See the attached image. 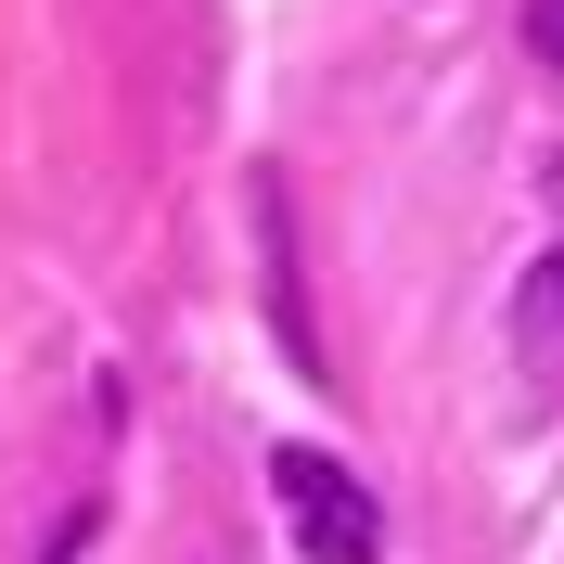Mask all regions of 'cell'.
Here are the masks:
<instances>
[{
    "instance_id": "cell-3",
    "label": "cell",
    "mask_w": 564,
    "mask_h": 564,
    "mask_svg": "<svg viewBox=\"0 0 564 564\" xmlns=\"http://www.w3.org/2000/svg\"><path fill=\"white\" fill-rule=\"evenodd\" d=\"M513 347H527L539 372L564 386V245H552V257H527V282H513Z\"/></svg>"
},
{
    "instance_id": "cell-1",
    "label": "cell",
    "mask_w": 564,
    "mask_h": 564,
    "mask_svg": "<svg viewBox=\"0 0 564 564\" xmlns=\"http://www.w3.org/2000/svg\"><path fill=\"white\" fill-rule=\"evenodd\" d=\"M270 500H282V527H295V552L308 564H372L386 552V513H372V488H359L334 449H270Z\"/></svg>"
},
{
    "instance_id": "cell-2",
    "label": "cell",
    "mask_w": 564,
    "mask_h": 564,
    "mask_svg": "<svg viewBox=\"0 0 564 564\" xmlns=\"http://www.w3.org/2000/svg\"><path fill=\"white\" fill-rule=\"evenodd\" d=\"M257 245H270V321H282V359H295V372H334V359H321V334H308V295H295V218H282V180H257Z\"/></svg>"
},
{
    "instance_id": "cell-4",
    "label": "cell",
    "mask_w": 564,
    "mask_h": 564,
    "mask_svg": "<svg viewBox=\"0 0 564 564\" xmlns=\"http://www.w3.org/2000/svg\"><path fill=\"white\" fill-rule=\"evenodd\" d=\"M527 52H539V65H564V0H527Z\"/></svg>"
}]
</instances>
